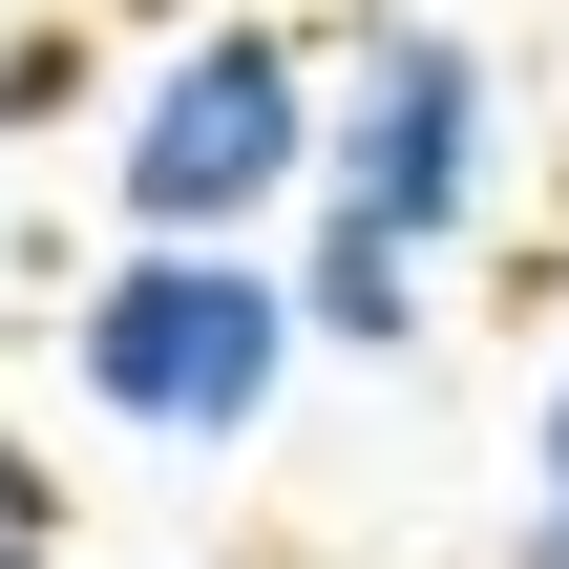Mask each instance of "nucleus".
Returning a JSON list of instances; mask_svg holds the SVG:
<instances>
[{"label": "nucleus", "instance_id": "8", "mask_svg": "<svg viewBox=\"0 0 569 569\" xmlns=\"http://www.w3.org/2000/svg\"><path fill=\"white\" fill-rule=\"evenodd\" d=\"M528 569H569V528H549V507H528Z\"/></svg>", "mask_w": 569, "mask_h": 569}, {"label": "nucleus", "instance_id": "1", "mask_svg": "<svg viewBox=\"0 0 569 569\" xmlns=\"http://www.w3.org/2000/svg\"><path fill=\"white\" fill-rule=\"evenodd\" d=\"M296 359H317V317H296V253H253V232H127L63 296V401L106 443H148V465L274 443Z\"/></svg>", "mask_w": 569, "mask_h": 569}, {"label": "nucleus", "instance_id": "7", "mask_svg": "<svg viewBox=\"0 0 569 569\" xmlns=\"http://www.w3.org/2000/svg\"><path fill=\"white\" fill-rule=\"evenodd\" d=\"M528 507L569 528V359H549V422H528Z\"/></svg>", "mask_w": 569, "mask_h": 569}, {"label": "nucleus", "instance_id": "6", "mask_svg": "<svg viewBox=\"0 0 569 569\" xmlns=\"http://www.w3.org/2000/svg\"><path fill=\"white\" fill-rule=\"evenodd\" d=\"M84 106V42H0V127H63Z\"/></svg>", "mask_w": 569, "mask_h": 569}, {"label": "nucleus", "instance_id": "5", "mask_svg": "<svg viewBox=\"0 0 569 569\" xmlns=\"http://www.w3.org/2000/svg\"><path fill=\"white\" fill-rule=\"evenodd\" d=\"M0 569H63V465L0 422Z\"/></svg>", "mask_w": 569, "mask_h": 569}, {"label": "nucleus", "instance_id": "4", "mask_svg": "<svg viewBox=\"0 0 569 569\" xmlns=\"http://www.w3.org/2000/svg\"><path fill=\"white\" fill-rule=\"evenodd\" d=\"M296 317H317V359H422V232H380V211H296Z\"/></svg>", "mask_w": 569, "mask_h": 569}, {"label": "nucleus", "instance_id": "2", "mask_svg": "<svg viewBox=\"0 0 569 569\" xmlns=\"http://www.w3.org/2000/svg\"><path fill=\"white\" fill-rule=\"evenodd\" d=\"M317 148H338V63L296 21H190L106 106V211L127 232H274V211H317Z\"/></svg>", "mask_w": 569, "mask_h": 569}, {"label": "nucleus", "instance_id": "3", "mask_svg": "<svg viewBox=\"0 0 569 569\" xmlns=\"http://www.w3.org/2000/svg\"><path fill=\"white\" fill-rule=\"evenodd\" d=\"M317 190L380 211V232H422V253H465L486 190H507V84H486V42H465V21H359V42H338V148H317Z\"/></svg>", "mask_w": 569, "mask_h": 569}]
</instances>
